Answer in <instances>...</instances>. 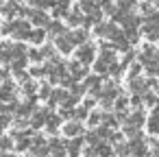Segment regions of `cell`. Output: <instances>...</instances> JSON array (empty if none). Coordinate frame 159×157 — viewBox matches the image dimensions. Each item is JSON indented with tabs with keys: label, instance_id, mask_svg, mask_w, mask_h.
I'll return each mask as SVG.
<instances>
[{
	"label": "cell",
	"instance_id": "1",
	"mask_svg": "<svg viewBox=\"0 0 159 157\" xmlns=\"http://www.w3.org/2000/svg\"><path fill=\"white\" fill-rule=\"evenodd\" d=\"M76 61L83 66V63H89V61H94V46H89V44H83L79 50H76Z\"/></svg>",
	"mask_w": 159,
	"mask_h": 157
},
{
	"label": "cell",
	"instance_id": "2",
	"mask_svg": "<svg viewBox=\"0 0 159 157\" xmlns=\"http://www.w3.org/2000/svg\"><path fill=\"white\" fill-rule=\"evenodd\" d=\"M144 33H146V37L148 39H159V24H155V22H150V20H146V26H144Z\"/></svg>",
	"mask_w": 159,
	"mask_h": 157
},
{
	"label": "cell",
	"instance_id": "3",
	"mask_svg": "<svg viewBox=\"0 0 159 157\" xmlns=\"http://www.w3.org/2000/svg\"><path fill=\"white\" fill-rule=\"evenodd\" d=\"M85 37H87V33H85V31H74V33H70V35H68L70 44H83V42H85Z\"/></svg>",
	"mask_w": 159,
	"mask_h": 157
},
{
	"label": "cell",
	"instance_id": "4",
	"mask_svg": "<svg viewBox=\"0 0 159 157\" xmlns=\"http://www.w3.org/2000/svg\"><path fill=\"white\" fill-rule=\"evenodd\" d=\"M70 74H72V76H74V79L79 81V79H81V76L85 74V68H83V66H81L79 61H74V63H70Z\"/></svg>",
	"mask_w": 159,
	"mask_h": 157
},
{
	"label": "cell",
	"instance_id": "5",
	"mask_svg": "<svg viewBox=\"0 0 159 157\" xmlns=\"http://www.w3.org/2000/svg\"><path fill=\"white\" fill-rule=\"evenodd\" d=\"M68 22H70V24H74V26L83 24V16H81V9H74L72 13H68Z\"/></svg>",
	"mask_w": 159,
	"mask_h": 157
},
{
	"label": "cell",
	"instance_id": "6",
	"mask_svg": "<svg viewBox=\"0 0 159 157\" xmlns=\"http://www.w3.org/2000/svg\"><path fill=\"white\" fill-rule=\"evenodd\" d=\"M57 48H59L61 53H70V50H72V44H70L68 35H63V37H59V39H57Z\"/></svg>",
	"mask_w": 159,
	"mask_h": 157
},
{
	"label": "cell",
	"instance_id": "7",
	"mask_svg": "<svg viewBox=\"0 0 159 157\" xmlns=\"http://www.w3.org/2000/svg\"><path fill=\"white\" fill-rule=\"evenodd\" d=\"M146 85H148V83L142 81V79H133V81H131V90H133V92H142Z\"/></svg>",
	"mask_w": 159,
	"mask_h": 157
},
{
	"label": "cell",
	"instance_id": "8",
	"mask_svg": "<svg viewBox=\"0 0 159 157\" xmlns=\"http://www.w3.org/2000/svg\"><path fill=\"white\" fill-rule=\"evenodd\" d=\"M87 87L96 90V94H98V87H100V76H87Z\"/></svg>",
	"mask_w": 159,
	"mask_h": 157
},
{
	"label": "cell",
	"instance_id": "9",
	"mask_svg": "<svg viewBox=\"0 0 159 157\" xmlns=\"http://www.w3.org/2000/svg\"><path fill=\"white\" fill-rule=\"evenodd\" d=\"M148 129H150L152 133H157V131H159V113H155V116L150 118V122H148Z\"/></svg>",
	"mask_w": 159,
	"mask_h": 157
},
{
	"label": "cell",
	"instance_id": "10",
	"mask_svg": "<svg viewBox=\"0 0 159 157\" xmlns=\"http://www.w3.org/2000/svg\"><path fill=\"white\" fill-rule=\"evenodd\" d=\"M33 22H35V24H46V22H48V18H46L44 13H37V11H33Z\"/></svg>",
	"mask_w": 159,
	"mask_h": 157
},
{
	"label": "cell",
	"instance_id": "11",
	"mask_svg": "<svg viewBox=\"0 0 159 157\" xmlns=\"http://www.w3.org/2000/svg\"><path fill=\"white\" fill-rule=\"evenodd\" d=\"M94 153H100V155H102V157H109V155H111V153H113V150H111V148H109V146H107V144H102V146H98V148H96V150H94Z\"/></svg>",
	"mask_w": 159,
	"mask_h": 157
},
{
	"label": "cell",
	"instance_id": "12",
	"mask_svg": "<svg viewBox=\"0 0 159 157\" xmlns=\"http://www.w3.org/2000/svg\"><path fill=\"white\" fill-rule=\"evenodd\" d=\"M66 131H68V135H79V133H81V127H79V124H68Z\"/></svg>",
	"mask_w": 159,
	"mask_h": 157
},
{
	"label": "cell",
	"instance_id": "13",
	"mask_svg": "<svg viewBox=\"0 0 159 157\" xmlns=\"http://www.w3.org/2000/svg\"><path fill=\"white\" fill-rule=\"evenodd\" d=\"M81 7H83V9H87V11H89V9H94V0H81Z\"/></svg>",
	"mask_w": 159,
	"mask_h": 157
},
{
	"label": "cell",
	"instance_id": "14",
	"mask_svg": "<svg viewBox=\"0 0 159 157\" xmlns=\"http://www.w3.org/2000/svg\"><path fill=\"white\" fill-rule=\"evenodd\" d=\"M50 31H52V33H63V26L57 24V22H52V24H50Z\"/></svg>",
	"mask_w": 159,
	"mask_h": 157
},
{
	"label": "cell",
	"instance_id": "15",
	"mask_svg": "<svg viewBox=\"0 0 159 157\" xmlns=\"http://www.w3.org/2000/svg\"><path fill=\"white\" fill-rule=\"evenodd\" d=\"M79 146H81L79 140H76V142H70V153H79Z\"/></svg>",
	"mask_w": 159,
	"mask_h": 157
},
{
	"label": "cell",
	"instance_id": "16",
	"mask_svg": "<svg viewBox=\"0 0 159 157\" xmlns=\"http://www.w3.org/2000/svg\"><path fill=\"white\" fill-rule=\"evenodd\" d=\"M33 39H35V42H42V39H44V31H35V33H33Z\"/></svg>",
	"mask_w": 159,
	"mask_h": 157
},
{
	"label": "cell",
	"instance_id": "17",
	"mask_svg": "<svg viewBox=\"0 0 159 157\" xmlns=\"http://www.w3.org/2000/svg\"><path fill=\"white\" fill-rule=\"evenodd\" d=\"M100 120H102V118H100V113H92V118H89V122H92V124H98Z\"/></svg>",
	"mask_w": 159,
	"mask_h": 157
},
{
	"label": "cell",
	"instance_id": "18",
	"mask_svg": "<svg viewBox=\"0 0 159 157\" xmlns=\"http://www.w3.org/2000/svg\"><path fill=\"white\" fill-rule=\"evenodd\" d=\"M72 92H74V94H83V92H85V87H83V85H74V87H72Z\"/></svg>",
	"mask_w": 159,
	"mask_h": 157
},
{
	"label": "cell",
	"instance_id": "19",
	"mask_svg": "<svg viewBox=\"0 0 159 157\" xmlns=\"http://www.w3.org/2000/svg\"><path fill=\"white\" fill-rule=\"evenodd\" d=\"M124 107H126V98H120L118 100V109H124Z\"/></svg>",
	"mask_w": 159,
	"mask_h": 157
}]
</instances>
